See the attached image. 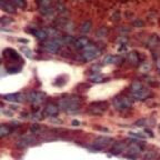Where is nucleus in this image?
Wrapping results in <instances>:
<instances>
[{"label":"nucleus","mask_w":160,"mask_h":160,"mask_svg":"<svg viewBox=\"0 0 160 160\" xmlns=\"http://www.w3.org/2000/svg\"><path fill=\"white\" fill-rule=\"evenodd\" d=\"M79 102L80 99L78 97H68V98H62L59 100V107L63 110L67 111H76L79 109Z\"/></svg>","instance_id":"nucleus-1"},{"label":"nucleus","mask_w":160,"mask_h":160,"mask_svg":"<svg viewBox=\"0 0 160 160\" xmlns=\"http://www.w3.org/2000/svg\"><path fill=\"white\" fill-rule=\"evenodd\" d=\"M131 93H132V97L137 100H143L149 96L150 91L148 88H146L139 81H135L131 86Z\"/></svg>","instance_id":"nucleus-2"},{"label":"nucleus","mask_w":160,"mask_h":160,"mask_svg":"<svg viewBox=\"0 0 160 160\" xmlns=\"http://www.w3.org/2000/svg\"><path fill=\"white\" fill-rule=\"evenodd\" d=\"M113 106L118 111H127L131 108V101L127 97H118L113 99Z\"/></svg>","instance_id":"nucleus-3"},{"label":"nucleus","mask_w":160,"mask_h":160,"mask_svg":"<svg viewBox=\"0 0 160 160\" xmlns=\"http://www.w3.org/2000/svg\"><path fill=\"white\" fill-rule=\"evenodd\" d=\"M98 55H99V50L93 45H89L83 50V53L81 55V58H82L83 61H90V60L95 59Z\"/></svg>","instance_id":"nucleus-4"},{"label":"nucleus","mask_w":160,"mask_h":160,"mask_svg":"<svg viewBox=\"0 0 160 160\" xmlns=\"http://www.w3.org/2000/svg\"><path fill=\"white\" fill-rule=\"evenodd\" d=\"M111 142H112V139H111V138L100 136V137H98L95 139V141H93V147L98 150H101V149H103V148L107 147V146H109Z\"/></svg>","instance_id":"nucleus-5"},{"label":"nucleus","mask_w":160,"mask_h":160,"mask_svg":"<svg viewBox=\"0 0 160 160\" xmlns=\"http://www.w3.org/2000/svg\"><path fill=\"white\" fill-rule=\"evenodd\" d=\"M43 47H45L46 50H48L49 52L57 53L58 51L60 50L61 45H60V42L58 41V40L52 39V40H48V41H46V42L43 43Z\"/></svg>","instance_id":"nucleus-6"},{"label":"nucleus","mask_w":160,"mask_h":160,"mask_svg":"<svg viewBox=\"0 0 160 160\" xmlns=\"http://www.w3.org/2000/svg\"><path fill=\"white\" fill-rule=\"evenodd\" d=\"M141 151H142L141 146H139L138 143H131V145H129L127 148V155H126V157L135 159Z\"/></svg>","instance_id":"nucleus-7"},{"label":"nucleus","mask_w":160,"mask_h":160,"mask_svg":"<svg viewBox=\"0 0 160 160\" xmlns=\"http://www.w3.org/2000/svg\"><path fill=\"white\" fill-rule=\"evenodd\" d=\"M107 109V103L106 102H97V103H92L90 109L88 110L90 113L92 115H102L103 111Z\"/></svg>","instance_id":"nucleus-8"},{"label":"nucleus","mask_w":160,"mask_h":160,"mask_svg":"<svg viewBox=\"0 0 160 160\" xmlns=\"http://www.w3.org/2000/svg\"><path fill=\"white\" fill-rule=\"evenodd\" d=\"M45 98V93L42 92H38V91H32L27 96V99L29 100L30 102L33 103V105H38Z\"/></svg>","instance_id":"nucleus-9"},{"label":"nucleus","mask_w":160,"mask_h":160,"mask_svg":"<svg viewBox=\"0 0 160 160\" xmlns=\"http://www.w3.org/2000/svg\"><path fill=\"white\" fill-rule=\"evenodd\" d=\"M73 45H75V47L77 48V49H79V50H85L86 48H87L88 46L90 45V41H89V39H88V38H86V37H80V38H78L77 40H75Z\"/></svg>","instance_id":"nucleus-10"},{"label":"nucleus","mask_w":160,"mask_h":160,"mask_svg":"<svg viewBox=\"0 0 160 160\" xmlns=\"http://www.w3.org/2000/svg\"><path fill=\"white\" fill-rule=\"evenodd\" d=\"M125 149H126V143L121 142V141H118V142L113 143V146L110 149V152L113 153V155H119L122 151H125Z\"/></svg>","instance_id":"nucleus-11"},{"label":"nucleus","mask_w":160,"mask_h":160,"mask_svg":"<svg viewBox=\"0 0 160 160\" xmlns=\"http://www.w3.org/2000/svg\"><path fill=\"white\" fill-rule=\"evenodd\" d=\"M58 112H59V107L53 105V103L47 105L45 110H43V115H47V116H56Z\"/></svg>","instance_id":"nucleus-12"},{"label":"nucleus","mask_w":160,"mask_h":160,"mask_svg":"<svg viewBox=\"0 0 160 160\" xmlns=\"http://www.w3.org/2000/svg\"><path fill=\"white\" fill-rule=\"evenodd\" d=\"M51 2L50 1H40L39 2V9H40V12L42 13V15L47 16L49 12H51Z\"/></svg>","instance_id":"nucleus-13"},{"label":"nucleus","mask_w":160,"mask_h":160,"mask_svg":"<svg viewBox=\"0 0 160 160\" xmlns=\"http://www.w3.org/2000/svg\"><path fill=\"white\" fill-rule=\"evenodd\" d=\"M3 99L7 101H13V102H20L23 100V96L20 93H10V95H5Z\"/></svg>","instance_id":"nucleus-14"},{"label":"nucleus","mask_w":160,"mask_h":160,"mask_svg":"<svg viewBox=\"0 0 160 160\" xmlns=\"http://www.w3.org/2000/svg\"><path fill=\"white\" fill-rule=\"evenodd\" d=\"M0 7L2 8L5 11L10 12V13H13L16 11L15 6L12 5V2H9V1H1V2H0Z\"/></svg>","instance_id":"nucleus-15"},{"label":"nucleus","mask_w":160,"mask_h":160,"mask_svg":"<svg viewBox=\"0 0 160 160\" xmlns=\"http://www.w3.org/2000/svg\"><path fill=\"white\" fill-rule=\"evenodd\" d=\"M32 142H33V138L23 137V138H21L19 141H18L17 146H18V147H20V148H26V147H28L29 145H31Z\"/></svg>","instance_id":"nucleus-16"},{"label":"nucleus","mask_w":160,"mask_h":160,"mask_svg":"<svg viewBox=\"0 0 160 160\" xmlns=\"http://www.w3.org/2000/svg\"><path fill=\"white\" fill-rule=\"evenodd\" d=\"M11 132H12V128L9 127V126L2 125L0 127V137L1 138L7 137V136H9Z\"/></svg>","instance_id":"nucleus-17"},{"label":"nucleus","mask_w":160,"mask_h":160,"mask_svg":"<svg viewBox=\"0 0 160 160\" xmlns=\"http://www.w3.org/2000/svg\"><path fill=\"white\" fill-rule=\"evenodd\" d=\"M33 35H35V37L37 38V39L39 40H45L46 38L49 36V33H48L47 30H36V31H33Z\"/></svg>","instance_id":"nucleus-18"},{"label":"nucleus","mask_w":160,"mask_h":160,"mask_svg":"<svg viewBox=\"0 0 160 160\" xmlns=\"http://www.w3.org/2000/svg\"><path fill=\"white\" fill-rule=\"evenodd\" d=\"M128 60L130 62L133 63V65H138L140 62L139 56H138L137 52H129L128 53Z\"/></svg>","instance_id":"nucleus-19"},{"label":"nucleus","mask_w":160,"mask_h":160,"mask_svg":"<svg viewBox=\"0 0 160 160\" xmlns=\"http://www.w3.org/2000/svg\"><path fill=\"white\" fill-rule=\"evenodd\" d=\"M91 28H92V23H91V21H85V22L81 25V27H80V30H81V32L88 33L90 30H91Z\"/></svg>","instance_id":"nucleus-20"},{"label":"nucleus","mask_w":160,"mask_h":160,"mask_svg":"<svg viewBox=\"0 0 160 160\" xmlns=\"http://www.w3.org/2000/svg\"><path fill=\"white\" fill-rule=\"evenodd\" d=\"M158 43H159V41H158V38H157V36H156V35L151 36V37L149 38V42H148V45H149L151 48L157 47Z\"/></svg>","instance_id":"nucleus-21"},{"label":"nucleus","mask_w":160,"mask_h":160,"mask_svg":"<svg viewBox=\"0 0 160 160\" xmlns=\"http://www.w3.org/2000/svg\"><path fill=\"white\" fill-rule=\"evenodd\" d=\"M107 33H108V30L106 29L105 27H101L97 31V33H96V35H97L98 38H103V37H106V36H107Z\"/></svg>","instance_id":"nucleus-22"},{"label":"nucleus","mask_w":160,"mask_h":160,"mask_svg":"<svg viewBox=\"0 0 160 160\" xmlns=\"http://www.w3.org/2000/svg\"><path fill=\"white\" fill-rule=\"evenodd\" d=\"M116 61H117V58L112 57V56H107L103 60L105 63H116Z\"/></svg>","instance_id":"nucleus-23"},{"label":"nucleus","mask_w":160,"mask_h":160,"mask_svg":"<svg viewBox=\"0 0 160 160\" xmlns=\"http://www.w3.org/2000/svg\"><path fill=\"white\" fill-rule=\"evenodd\" d=\"M12 5L15 7H20V8L26 7V2L25 1H21V0H15V1H12Z\"/></svg>","instance_id":"nucleus-24"},{"label":"nucleus","mask_w":160,"mask_h":160,"mask_svg":"<svg viewBox=\"0 0 160 160\" xmlns=\"http://www.w3.org/2000/svg\"><path fill=\"white\" fill-rule=\"evenodd\" d=\"M156 158V152L155 151H149V152L146 155L145 160H155Z\"/></svg>","instance_id":"nucleus-25"},{"label":"nucleus","mask_w":160,"mask_h":160,"mask_svg":"<svg viewBox=\"0 0 160 160\" xmlns=\"http://www.w3.org/2000/svg\"><path fill=\"white\" fill-rule=\"evenodd\" d=\"M21 51H22V52L25 53V55L27 56L28 58H31V57H32V55H31V51H30V50L28 49L27 47H21Z\"/></svg>","instance_id":"nucleus-26"},{"label":"nucleus","mask_w":160,"mask_h":160,"mask_svg":"<svg viewBox=\"0 0 160 160\" xmlns=\"http://www.w3.org/2000/svg\"><path fill=\"white\" fill-rule=\"evenodd\" d=\"M57 9H58V11L59 12H66V7H65V5H62V3H58L57 5Z\"/></svg>","instance_id":"nucleus-27"},{"label":"nucleus","mask_w":160,"mask_h":160,"mask_svg":"<svg viewBox=\"0 0 160 160\" xmlns=\"http://www.w3.org/2000/svg\"><path fill=\"white\" fill-rule=\"evenodd\" d=\"M130 136H132L135 138H139V139H143L145 138V136L142 133H139V132H130Z\"/></svg>","instance_id":"nucleus-28"},{"label":"nucleus","mask_w":160,"mask_h":160,"mask_svg":"<svg viewBox=\"0 0 160 160\" xmlns=\"http://www.w3.org/2000/svg\"><path fill=\"white\" fill-rule=\"evenodd\" d=\"M133 26H135V27H138V28L142 27L143 21L142 20H135V21H133Z\"/></svg>","instance_id":"nucleus-29"},{"label":"nucleus","mask_w":160,"mask_h":160,"mask_svg":"<svg viewBox=\"0 0 160 160\" xmlns=\"http://www.w3.org/2000/svg\"><path fill=\"white\" fill-rule=\"evenodd\" d=\"M146 123H147V119H140L136 121V126H146Z\"/></svg>","instance_id":"nucleus-30"},{"label":"nucleus","mask_w":160,"mask_h":160,"mask_svg":"<svg viewBox=\"0 0 160 160\" xmlns=\"http://www.w3.org/2000/svg\"><path fill=\"white\" fill-rule=\"evenodd\" d=\"M119 19H120V13L117 11V12L112 16V20H119Z\"/></svg>","instance_id":"nucleus-31"},{"label":"nucleus","mask_w":160,"mask_h":160,"mask_svg":"<svg viewBox=\"0 0 160 160\" xmlns=\"http://www.w3.org/2000/svg\"><path fill=\"white\" fill-rule=\"evenodd\" d=\"M141 70H142V71H148V70H149V65H148V63H145L143 67L141 66Z\"/></svg>","instance_id":"nucleus-32"},{"label":"nucleus","mask_w":160,"mask_h":160,"mask_svg":"<svg viewBox=\"0 0 160 160\" xmlns=\"http://www.w3.org/2000/svg\"><path fill=\"white\" fill-rule=\"evenodd\" d=\"M71 123H72V126H79L80 125V122L78 121V120H72V122Z\"/></svg>","instance_id":"nucleus-33"},{"label":"nucleus","mask_w":160,"mask_h":160,"mask_svg":"<svg viewBox=\"0 0 160 160\" xmlns=\"http://www.w3.org/2000/svg\"><path fill=\"white\" fill-rule=\"evenodd\" d=\"M20 42H23V43H28V40L27 39H19Z\"/></svg>","instance_id":"nucleus-34"},{"label":"nucleus","mask_w":160,"mask_h":160,"mask_svg":"<svg viewBox=\"0 0 160 160\" xmlns=\"http://www.w3.org/2000/svg\"><path fill=\"white\" fill-rule=\"evenodd\" d=\"M159 130H160V127H159Z\"/></svg>","instance_id":"nucleus-35"}]
</instances>
